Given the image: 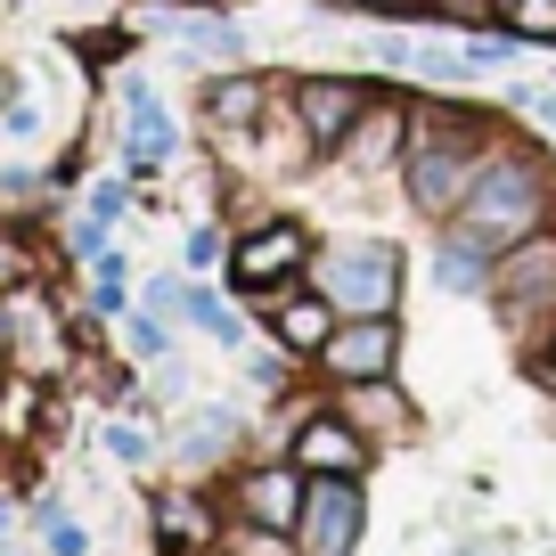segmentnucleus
<instances>
[{"label": "nucleus", "instance_id": "12", "mask_svg": "<svg viewBox=\"0 0 556 556\" xmlns=\"http://www.w3.org/2000/svg\"><path fill=\"white\" fill-rule=\"evenodd\" d=\"M303 500H312V475H303L295 458H254V467H238V483H229V516L270 523V532H295Z\"/></svg>", "mask_w": 556, "mask_h": 556}, {"label": "nucleus", "instance_id": "33", "mask_svg": "<svg viewBox=\"0 0 556 556\" xmlns=\"http://www.w3.org/2000/svg\"><path fill=\"white\" fill-rule=\"evenodd\" d=\"M106 229H115V222H106V213H90V205H83V213H74V222H66V245H74V254L90 262V254H106Z\"/></svg>", "mask_w": 556, "mask_h": 556}, {"label": "nucleus", "instance_id": "18", "mask_svg": "<svg viewBox=\"0 0 556 556\" xmlns=\"http://www.w3.org/2000/svg\"><path fill=\"white\" fill-rule=\"evenodd\" d=\"M491 270H500V254H483V245H467V238H458V229H434V254H426V278H434V295L483 303V295H491Z\"/></svg>", "mask_w": 556, "mask_h": 556}, {"label": "nucleus", "instance_id": "35", "mask_svg": "<svg viewBox=\"0 0 556 556\" xmlns=\"http://www.w3.org/2000/svg\"><path fill=\"white\" fill-rule=\"evenodd\" d=\"M50 556H90V532H83L74 516H58V523H50Z\"/></svg>", "mask_w": 556, "mask_h": 556}, {"label": "nucleus", "instance_id": "5", "mask_svg": "<svg viewBox=\"0 0 556 556\" xmlns=\"http://www.w3.org/2000/svg\"><path fill=\"white\" fill-rule=\"evenodd\" d=\"M483 303L500 312V328L516 336V344H540V336L556 328V222L532 229L523 245H507Z\"/></svg>", "mask_w": 556, "mask_h": 556}, {"label": "nucleus", "instance_id": "15", "mask_svg": "<svg viewBox=\"0 0 556 556\" xmlns=\"http://www.w3.org/2000/svg\"><path fill=\"white\" fill-rule=\"evenodd\" d=\"M197 106H205V131H213V139H254L262 123L278 115V90L262 83L254 66H222Z\"/></svg>", "mask_w": 556, "mask_h": 556}, {"label": "nucleus", "instance_id": "26", "mask_svg": "<svg viewBox=\"0 0 556 556\" xmlns=\"http://www.w3.org/2000/svg\"><path fill=\"white\" fill-rule=\"evenodd\" d=\"M123 344H131L139 368H164V361H173V319L139 303V312H123Z\"/></svg>", "mask_w": 556, "mask_h": 556}, {"label": "nucleus", "instance_id": "6", "mask_svg": "<svg viewBox=\"0 0 556 556\" xmlns=\"http://www.w3.org/2000/svg\"><path fill=\"white\" fill-rule=\"evenodd\" d=\"M377 451L384 442L361 434L336 401H295V417H287V458H295L303 475H368Z\"/></svg>", "mask_w": 556, "mask_h": 556}, {"label": "nucleus", "instance_id": "36", "mask_svg": "<svg viewBox=\"0 0 556 556\" xmlns=\"http://www.w3.org/2000/svg\"><path fill=\"white\" fill-rule=\"evenodd\" d=\"M123 205H131V180H99V189H90V213H106V222H115Z\"/></svg>", "mask_w": 556, "mask_h": 556}, {"label": "nucleus", "instance_id": "24", "mask_svg": "<svg viewBox=\"0 0 556 556\" xmlns=\"http://www.w3.org/2000/svg\"><path fill=\"white\" fill-rule=\"evenodd\" d=\"M90 312H106V319H123L131 312V262L106 245V254H90Z\"/></svg>", "mask_w": 556, "mask_h": 556}, {"label": "nucleus", "instance_id": "28", "mask_svg": "<svg viewBox=\"0 0 556 556\" xmlns=\"http://www.w3.org/2000/svg\"><path fill=\"white\" fill-rule=\"evenodd\" d=\"M139 417H148V409H131V417L106 426V458H123V467H148V458H156V434H148Z\"/></svg>", "mask_w": 556, "mask_h": 556}, {"label": "nucleus", "instance_id": "20", "mask_svg": "<svg viewBox=\"0 0 556 556\" xmlns=\"http://www.w3.org/2000/svg\"><path fill=\"white\" fill-rule=\"evenodd\" d=\"M467 83H483V66H475L467 41H451V34H417L409 41V90H467Z\"/></svg>", "mask_w": 556, "mask_h": 556}, {"label": "nucleus", "instance_id": "16", "mask_svg": "<svg viewBox=\"0 0 556 556\" xmlns=\"http://www.w3.org/2000/svg\"><path fill=\"white\" fill-rule=\"evenodd\" d=\"M148 516H156V548H164V556H197V548H222V532H229V523H222V507H213V500H205L197 483H164Z\"/></svg>", "mask_w": 556, "mask_h": 556}, {"label": "nucleus", "instance_id": "38", "mask_svg": "<svg viewBox=\"0 0 556 556\" xmlns=\"http://www.w3.org/2000/svg\"><path fill=\"white\" fill-rule=\"evenodd\" d=\"M0 123H9V131H17V139H34V131H41V106L9 99V106H0Z\"/></svg>", "mask_w": 556, "mask_h": 556}, {"label": "nucleus", "instance_id": "22", "mask_svg": "<svg viewBox=\"0 0 556 556\" xmlns=\"http://www.w3.org/2000/svg\"><path fill=\"white\" fill-rule=\"evenodd\" d=\"M238 434H245V417L229 409V401L197 409V426H180V467H197V475H205V467H213V458H222V451H229Z\"/></svg>", "mask_w": 556, "mask_h": 556}, {"label": "nucleus", "instance_id": "8", "mask_svg": "<svg viewBox=\"0 0 556 556\" xmlns=\"http://www.w3.org/2000/svg\"><path fill=\"white\" fill-rule=\"evenodd\" d=\"M377 74H303L295 90H287V115H295V131H303V148H312L319 164L344 148V131L361 123V106L377 99Z\"/></svg>", "mask_w": 556, "mask_h": 556}, {"label": "nucleus", "instance_id": "30", "mask_svg": "<svg viewBox=\"0 0 556 556\" xmlns=\"http://www.w3.org/2000/svg\"><path fill=\"white\" fill-rule=\"evenodd\" d=\"M467 50H475V66H483V74H507V66H523V50H532V41H516V34H475Z\"/></svg>", "mask_w": 556, "mask_h": 556}, {"label": "nucleus", "instance_id": "23", "mask_svg": "<svg viewBox=\"0 0 556 556\" xmlns=\"http://www.w3.org/2000/svg\"><path fill=\"white\" fill-rule=\"evenodd\" d=\"M483 25L532 41V50H556V0H483Z\"/></svg>", "mask_w": 556, "mask_h": 556}, {"label": "nucleus", "instance_id": "29", "mask_svg": "<svg viewBox=\"0 0 556 556\" xmlns=\"http://www.w3.org/2000/svg\"><path fill=\"white\" fill-rule=\"evenodd\" d=\"M336 9H352V17H393V25H434L442 0H336Z\"/></svg>", "mask_w": 556, "mask_h": 556}, {"label": "nucleus", "instance_id": "1", "mask_svg": "<svg viewBox=\"0 0 556 556\" xmlns=\"http://www.w3.org/2000/svg\"><path fill=\"white\" fill-rule=\"evenodd\" d=\"M507 148V123L491 106H475L467 90H417L409 115V156H401V197L417 222H451L467 205V189L483 180V164Z\"/></svg>", "mask_w": 556, "mask_h": 556}, {"label": "nucleus", "instance_id": "19", "mask_svg": "<svg viewBox=\"0 0 556 556\" xmlns=\"http://www.w3.org/2000/svg\"><path fill=\"white\" fill-rule=\"evenodd\" d=\"M164 34H173L180 50L197 58V66H213V74H222V66H245V58H254V34H245V25H229L222 9H197V17H173Z\"/></svg>", "mask_w": 556, "mask_h": 556}, {"label": "nucleus", "instance_id": "34", "mask_svg": "<svg viewBox=\"0 0 556 556\" xmlns=\"http://www.w3.org/2000/svg\"><path fill=\"white\" fill-rule=\"evenodd\" d=\"M523 377H532V384H540V393H548V401H556V328H548V336H540V344H523Z\"/></svg>", "mask_w": 556, "mask_h": 556}, {"label": "nucleus", "instance_id": "3", "mask_svg": "<svg viewBox=\"0 0 556 556\" xmlns=\"http://www.w3.org/2000/svg\"><path fill=\"white\" fill-rule=\"evenodd\" d=\"M312 287L344 319L401 312V295H409V254H401L384 229H336V238H319V254H312Z\"/></svg>", "mask_w": 556, "mask_h": 556}, {"label": "nucleus", "instance_id": "25", "mask_svg": "<svg viewBox=\"0 0 556 556\" xmlns=\"http://www.w3.org/2000/svg\"><path fill=\"white\" fill-rule=\"evenodd\" d=\"M50 417V401H41V377H17V384H0V442H25Z\"/></svg>", "mask_w": 556, "mask_h": 556}, {"label": "nucleus", "instance_id": "4", "mask_svg": "<svg viewBox=\"0 0 556 556\" xmlns=\"http://www.w3.org/2000/svg\"><path fill=\"white\" fill-rule=\"evenodd\" d=\"M312 254H319V229L303 222V213H254V222H238V238H229V295L254 312L262 295L312 278Z\"/></svg>", "mask_w": 556, "mask_h": 556}, {"label": "nucleus", "instance_id": "9", "mask_svg": "<svg viewBox=\"0 0 556 556\" xmlns=\"http://www.w3.org/2000/svg\"><path fill=\"white\" fill-rule=\"evenodd\" d=\"M319 384H368V377H401V312H361L336 319V336L312 352Z\"/></svg>", "mask_w": 556, "mask_h": 556}, {"label": "nucleus", "instance_id": "37", "mask_svg": "<svg viewBox=\"0 0 556 556\" xmlns=\"http://www.w3.org/2000/svg\"><path fill=\"white\" fill-rule=\"evenodd\" d=\"M507 99H523V115H532L540 131H556V90H507Z\"/></svg>", "mask_w": 556, "mask_h": 556}, {"label": "nucleus", "instance_id": "39", "mask_svg": "<svg viewBox=\"0 0 556 556\" xmlns=\"http://www.w3.org/2000/svg\"><path fill=\"white\" fill-rule=\"evenodd\" d=\"M500 548H507V540H451L442 556H500Z\"/></svg>", "mask_w": 556, "mask_h": 556}, {"label": "nucleus", "instance_id": "14", "mask_svg": "<svg viewBox=\"0 0 556 556\" xmlns=\"http://www.w3.org/2000/svg\"><path fill=\"white\" fill-rule=\"evenodd\" d=\"M173 156H180V123L164 115V99L131 74V83H123V173L148 180V173H164Z\"/></svg>", "mask_w": 556, "mask_h": 556}, {"label": "nucleus", "instance_id": "32", "mask_svg": "<svg viewBox=\"0 0 556 556\" xmlns=\"http://www.w3.org/2000/svg\"><path fill=\"white\" fill-rule=\"evenodd\" d=\"M9 287H34V245L0 229V295H9Z\"/></svg>", "mask_w": 556, "mask_h": 556}, {"label": "nucleus", "instance_id": "21", "mask_svg": "<svg viewBox=\"0 0 556 556\" xmlns=\"http://www.w3.org/2000/svg\"><path fill=\"white\" fill-rule=\"evenodd\" d=\"M180 319H189L197 336H213L222 352H245V312L222 295V287H197V278H189V303H180Z\"/></svg>", "mask_w": 556, "mask_h": 556}, {"label": "nucleus", "instance_id": "27", "mask_svg": "<svg viewBox=\"0 0 556 556\" xmlns=\"http://www.w3.org/2000/svg\"><path fill=\"white\" fill-rule=\"evenodd\" d=\"M222 556H303V540H295V532H270V523H245V516H229Z\"/></svg>", "mask_w": 556, "mask_h": 556}, {"label": "nucleus", "instance_id": "13", "mask_svg": "<svg viewBox=\"0 0 556 556\" xmlns=\"http://www.w3.org/2000/svg\"><path fill=\"white\" fill-rule=\"evenodd\" d=\"M254 319L270 328V344H278V352H295V361L312 368V352H319V344L336 336V319H344V312H336V303L319 295L312 278H295V287H278V295H262V303H254Z\"/></svg>", "mask_w": 556, "mask_h": 556}, {"label": "nucleus", "instance_id": "11", "mask_svg": "<svg viewBox=\"0 0 556 556\" xmlns=\"http://www.w3.org/2000/svg\"><path fill=\"white\" fill-rule=\"evenodd\" d=\"M303 556H361L368 540V475H312V500L295 523Z\"/></svg>", "mask_w": 556, "mask_h": 556}, {"label": "nucleus", "instance_id": "2", "mask_svg": "<svg viewBox=\"0 0 556 556\" xmlns=\"http://www.w3.org/2000/svg\"><path fill=\"white\" fill-rule=\"evenodd\" d=\"M548 222H556V148H540V139L516 131L500 156L483 164V180L467 189V205L442 229H458V238L483 245V254H507V245H523Z\"/></svg>", "mask_w": 556, "mask_h": 556}, {"label": "nucleus", "instance_id": "10", "mask_svg": "<svg viewBox=\"0 0 556 556\" xmlns=\"http://www.w3.org/2000/svg\"><path fill=\"white\" fill-rule=\"evenodd\" d=\"M409 115H417V90H409V83L377 90V99L361 106V123H352V131H344V148H336L328 164H344L352 180L401 173V156H409Z\"/></svg>", "mask_w": 556, "mask_h": 556}, {"label": "nucleus", "instance_id": "31", "mask_svg": "<svg viewBox=\"0 0 556 556\" xmlns=\"http://www.w3.org/2000/svg\"><path fill=\"white\" fill-rule=\"evenodd\" d=\"M180 262H189V270H213V262H229V229L189 222V245H180Z\"/></svg>", "mask_w": 556, "mask_h": 556}, {"label": "nucleus", "instance_id": "7", "mask_svg": "<svg viewBox=\"0 0 556 556\" xmlns=\"http://www.w3.org/2000/svg\"><path fill=\"white\" fill-rule=\"evenodd\" d=\"M0 352L17 361V377H41V384H50L58 368L74 361L66 312H58L41 287H9V295H0Z\"/></svg>", "mask_w": 556, "mask_h": 556}, {"label": "nucleus", "instance_id": "17", "mask_svg": "<svg viewBox=\"0 0 556 556\" xmlns=\"http://www.w3.org/2000/svg\"><path fill=\"white\" fill-rule=\"evenodd\" d=\"M328 401L377 442H409L417 434V401L401 393V377H368V384H328Z\"/></svg>", "mask_w": 556, "mask_h": 556}]
</instances>
